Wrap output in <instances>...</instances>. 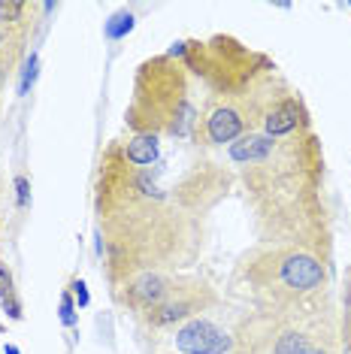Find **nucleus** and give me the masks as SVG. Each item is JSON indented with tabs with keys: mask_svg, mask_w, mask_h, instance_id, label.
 Returning <instances> with one entry per match:
<instances>
[{
	"mask_svg": "<svg viewBox=\"0 0 351 354\" xmlns=\"http://www.w3.org/2000/svg\"><path fill=\"white\" fill-rule=\"evenodd\" d=\"M167 55L185 64L191 79H197L209 97L254 100L269 76L278 73L267 52L252 49L234 34H212L203 39H179Z\"/></svg>",
	"mask_w": 351,
	"mask_h": 354,
	"instance_id": "5",
	"label": "nucleus"
},
{
	"mask_svg": "<svg viewBox=\"0 0 351 354\" xmlns=\"http://www.w3.org/2000/svg\"><path fill=\"white\" fill-rule=\"evenodd\" d=\"M227 291L245 309L258 312L339 309L333 267L294 245H249L234 261Z\"/></svg>",
	"mask_w": 351,
	"mask_h": 354,
	"instance_id": "3",
	"label": "nucleus"
},
{
	"mask_svg": "<svg viewBox=\"0 0 351 354\" xmlns=\"http://www.w3.org/2000/svg\"><path fill=\"white\" fill-rule=\"evenodd\" d=\"M12 43H19V37H10L3 28H0V52H3L6 46H12ZM28 43H30V39H28Z\"/></svg>",
	"mask_w": 351,
	"mask_h": 354,
	"instance_id": "20",
	"label": "nucleus"
},
{
	"mask_svg": "<svg viewBox=\"0 0 351 354\" xmlns=\"http://www.w3.org/2000/svg\"><path fill=\"white\" fill-rule=\"evenodd\" d=\"M37 3H28V0H0V28L10 37L19 39H30L37 25Z\"/></svg>",
	"mask_w": 351,
	"mask_h": 354,
	"instance_id": "12",
	"label": "nucleus"
},
{
	"mask_svg": "<svg viewBox=\"0 0 351 354\" xmlns=\"http://www.w3.org/2000/svg\"><path fill=\"white\" fill-rule=\"evenodd\" d=\"M15 191H19V209H28V179L15 176Z\"/></svg>",
	"mask_w": 351,
	"mask_h": 354,
	"instance_id": "17",
	"label": "nucleus"
},
{
	"mask_svg": "<svg viewBox=\"0 0 351 354\" xmlns=\"http://www.w3.org/2000/svg\"><path fill=\"white\" fill-rule=\"evenodd\" d=\"M25 52H28V39H19V43L6 46V49L0 52V91H3L6 82L12 79L15 67H19L21 58H25Z\"/></svg>",
	"mask_w": 351,
	"mask_h": 354,
	"instance_id": "13",
	"label": "nucleus"
},
{
	"mask_svg": "<svg viewBox=\"0 0 351 354\" xmlns=\"http://www.w3.org/2000/svg\"><path fill=\"white\" fill-rule=\"evenodd\" d=\"M230 354H345L339 309L258 312L243 309L230 324Z\"/></svg>",
	"mask_w": 351,
	"mask_h": 354,
	"instance_id": "6",
	"label": "nucleus"
},
{
	"mask_svg": "<svg viewBox=\"0 0 351 354\" xmlns=\"http://www.w3.org/2000/svg\"><path fill=\"white\" fill-rule=\"evenodd\" d=\"M218 306H221V291L209 279L197 276V272H182L179 285L167 294V300L161 306H155L149 315L133 321V324L146 336H151V339H161V333H173V330L182 327L185 321L209 315Z\"/></svg>",
	"mask_w": 351,
	"mask_h": 354,
	"instance_id": "7",
	"label": "nucleus"
},
{
	"mask_svg": "<svg viewBox=\"0 0 351 354\" xmlns=\"http://www.w3.org/2000/svg\"><path fill=\"white\" fill-rule=\"evenodd\" d=\"M167 354H176V351H167Z\"/></svg>",
	"mask_w": 351,
	"mask_h": 354,
	"instance_id": "22",
	"label": "nucleus"
},
{
	"mask_svg": "<svg viewBox=\"0 0 351 354\" xmlns=\"http://www.w3.org/2000/svg\"><path fill=\"white\" fill-rule=\"evenodd\" d=\"M230 327H221L206 315L191 318L173 330V351L176 354H230Z\"/></svg>",
	"mask_w": 351,
	"mask_h": 354,
	"instance_id": "11",
	"label": "nucleus"
},
{
	"mask_svg": "<svg viewBox=\"0 0 351 354\" xmlns=\"http://www.w3.org/2000/svg\"><path fill=\"white\" fill-rule=\"evenodd\" d=\"M312 131V112L303 97V91L288 82L282 73H276L260 88L254 103V133L285 140V136Z\"/></svg>",
	"mask_w": 351,
	"mask_h": 354,
	"instance_id": "9",
	"label": "nucleus"
},
{
	"mask_svg": "<svg viewBox=\"0 0 351 354\" xmlns=\"http://www.w3.org/2000/svg\"><path fill=\"white\" fill-rule=\"evenodd\" d=\"M73 294H76L79 306H85V303H88V294H85V281H82V279H76V281H73Z\"/></svg>",
	"mask_w": 351,
	"mask_h": 354,
	"instance_id": "19",
	"label": "nucleus"
},
{
	"mask_svg": "<svg viewBox=\"0 0 351 354\" xmlns=\"http://www.w3.org/2000/svg\"><path fill=\"white\" fill-rule=\"evenodd\" d=\"M61 318H64V324H73V297H70V291L61 297Z\"/></svg>",
	"mask_w": 351,
	"mask_h": 354,
	"instance_id": "16",
	"label": "nucleus"
},
{
	"mask_svg": "<svg viewBox=\"0 0 351 354\" xmlns=\"http://www.w3.org/2000/svg\"><path fill=\"white\" fill-rule=\"evenodd\" d=\"M194 79L173 55H151L133 70L131 100L124 106V133L151 140H191Z\"/></svg>",
	"mask_w": 351,
	"mask_h": 354,
	"instance_id": "4",
	"label": "nucleus"
},
{
	"mask_svg": "<svg viewBox=\"0 0 351 354\" xmlns=\"http://www.w3.org/2000/svg\"><path fill=\"white\" fill-rule=\"evenodd\" d=\"M273 79V76H269ZM267 79V82H269ZM254 100L239 97H209L197 106L194 127H191V142L197 151H225L243 136L254 133Z\"/></svg>",
	"mask_w": 351,
	"mask_h": 354,
	"instance_id": "8",
	"label": "nucleus"
},
{
	"mask_svg": "<svg viewBox=\"0 0 351 354\" xmlns=\"http://www.w3.org/2000/svg\"><path fill=\"white\" fill-rule=\"evenodd\" d=\"M3 351H6V354H19V348H15V345H3Z\"/></svg>",
	"mask_w": 351,
	"mask_h": 354,
	"instance_id": "21",
	"label": "nucleus"
},
{
	"mask_svg": "<svg viewBox=\"0 0 351 354\" xmlns=\"http://www.w3.org/2000/svg\"><path fill=\"white\" fill-rule=\"evenodd\" d=\"M179 279H182V272H142V276H133L122 281L118 288H113L109 297H113V303L124 315L140 321L155 306H161L167 300V294L179 285Z\"/></svg>",
	"mask_w": 351,
	"mask_h": 354,
	"instance_id": "10",
	"label": "nucleus"
},
{
	"mask_svg": "<svg viewBox=\"0 0 351 354\" xmlns=\"http://www.w3.org/2000/svg\"><path fill=\"white\" fill-rule=\"evenodd\" d=\"M12 272L6 263H0V300H6V297H12Z\"/></svg>",
	"mask_w": 351,
	"mask_h": 354,
	"instance_id": "15",
	"label": "nucleus"
},
{
	"mask_svg": "<svg viewBox=\"0 0 351 354\" xmlns=\"http://www.w3.org/2000/svg\"><path fill=\"white\" fill-rule=\"evenodd\" d=\"M227 167L254 243L306 248L333 267L336 212L324 140L315 127L285 140L243 136L227 149Z\"/></svg>",
	"mask_w": 351,
	"mask_h": 354,
	"instance_id": "2",
	"label": "nucleus"
},
{
	"mask_svg": "<svg viewBox=\"0 0 351 354\" xmlns=\"http://www.w3.org/2000/svg\"><path fill=\"white\" fill-rule=\"evenodd\" d=\"M339 333H342V348L351 354V270L345 276V288H342V300H339Z\"/></svg>",
	"mask_w": 351,
	"mask_h": 354,
	"instance_id": "14",
	"label": "nucleus"
},
{
	"mask_svg": "<svg viewBox=\"0 0 351 354\" xmlns=\"http://www.w3.org/2000/svg\"><path fill=\"white\" fill-rule=\"evenodd\" d=\"M3 309L6 312H10V318H15V321H21V303H19V297H6V300H3Z\"/></svg>",
	"mask_w": 351,
	"mask_h": 354,
	"instance_id": "18",
	"label": "nucleus"
},
{
	"mask_svg": "<svg viewBox=\"0 0 351 354\" xmlns=\"http://www.w3.org/2000/svg\"><path fill=\"white\" fill-rule=\"evenodd\" d=\"M236 191L215 158H194L167 176L161 140L122 133L100 149L91 176V212L100 272L113 291L142 272H188L209 245L212 212Z\"/></svg>",
	"mask_w": 351,
	"mask_h": 354,
	"instance_id": "1",
	"label": "nucleus"
}]
</instances>
